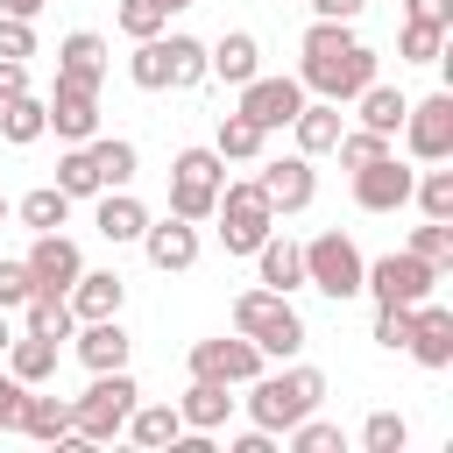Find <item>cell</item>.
Listing matches in <instances>:
<instances>
[{
  "mask_svg": "<svg viewBox=\"0 0 453 453\" xmlns=\"http://www.w3.org/2000/svg\"><path fill=\"white\" fill-rule=\"evenodd\" d=\"M354 99H361V127H375V134H396V127H403V106H411V99H403L396 85L368 78V85H361Z\"/></svg>",
  "mask_w": 453,
  "mask_h": 453,
  "instance_id": "f546056e",
  "label": "cell"
},
{
  "mask_svg": "<svg viewBox=\"0 0 453 453\" xmlns=\"http://www.w3.org/2000/svg\"><path fill=\"white\" fill-rule=\"evenodd\" d=\"M163 21H170V7L163 0H120V28L142 42V35H163Z\"/></svg>",
  "mask_w": 453,
  "mask_h": 453,
  "instance_id": "b9f144b4",
  "label": "cell"
},
{
  "mask_svg": "<svg viewBox=\"0 0 453 453\" xmlns=\"http://www.w3.org/2000/svg\"><path fill=\"white\" fill-rule=\"evenodd\" d=\"M0 134H7L14 149H28V142H42V134H50V106H42L35 92H21V99H7V106H0Z\"/></svg>",
  "mask_w": 453,
  "mask_h": 453,
  "instance_id": "4dcf8cb0",
  "label": "cell"
},
{
  "mask_svg": "<svg viewBox=\"0 0 453 453\" xmlns=\"http://www.w3.org/2000/svg\"><path fill=\"white\" fill-rule=\"evenodd\" d=\"M290 134H297V156H326V149L347 134V127H340V99H311V106H297Z\"/></svg>",
  "mask_w": 453,
  "mask_h": 453,
  "instance_id": "603a6c76",
  "label": "cell"
},
{
  "mask_svg": "<svg viewBox=\"0 0 453 453\" xmlns=\"http://www.w3.org/2000/svg\"><path fill=\"white\" fill-rule=\"evenodd\" d=\"M7 340H14V326H7V304H0V347H7Z\"/></svg>",
  "mask_w": 453,
  "mask_h": 453,
  "instance_id": "f5cc1de1",
  "label": "cell"
},
{
  "mask_svg": "<svg viewBox=\"0 0 453 453\" xmlns=\"http://www.w3.org/2000/svg\"><path fill=\"white\" fill-rule=\"evenodd\" d=\"M411 255H425L432 269H446V262H453V219H425V226H411Z\"/></svg>",
  "mask_w": 453,
  "mask_h": 453,
  "instance_id": "74e56055",
  "label": "cell"
},
{
  "mask_svg": "<svg viewBox=\"0 0 453 453\" xmlns=\"http://www.w3.org/2000/svg\"><path fill=\"white\" fill-rule=\"evenodd\" d=\"M411 184H418V170H403L396 156H375V163L354 170V205L361 212H396V205H411Z\"/></svg>",
  "mask_w": 453,
  "mask_h": 453,
  "instance_id": "7c38bea8",
  "label": "cell"
},
{
  "mask_svg": "<svg viewBox=\"0 0 453 453\" xmlns=\"http://www.w3.org/2000/svg\"><path fill=\"white\" fill-rule=\"evenodd\" d=\"M212 219H219V241H226V255H255V248L276 234V205L262 198V184H255V177H241V184H219V198H212Z\"/></svg>",
  "mask_w": 453,
  "mask_h": 453,
  "instance_id": "5b68a950",
  "label": "cell"
},
{
  "mask_svg": "<svg viewBox=\"0 0 453 453\" xmlns=\"http://www.w3.org/2000/svg\"><path fill=\"white\" fill-rule=\"evenodd\" d=\"M290 446H297V453H340V425H326V418H297V425H290Z\"/></svg>",
  "mask_w": 453,
  "mask_h": 453,
  "instance_id": "7bdbcfd3",
  "label": "cell"
},
{
  "mask_svg": "<svg viewBox=\"0 0 453 453\" xmlns=\"http://www.w3.org/2000/svg\"><path fill=\"white\" fill-rule=\"evenodd\" d=\"M326 403V375L319 368H283V375H255L248 382V418L262 432H290L297 418H311Z\"/></svg>",
  "mask_w": 453,
  "mask_h": 453,
  "instance_id": "7a4b0ae2",
  "label": "cell"
},
{
  "mask_svg": "<svg viewBox=\"0 0 453 453\" xmlns=\"http://www.w3.org/2000/svg\"><path fill=\"white\" fill-rule=\"evenodd\" d=\"M297 106H304V85H297V78H262V71H255V78L241 85V106H234V113H248L262 134H276V127L297 120Z\"/></svg>",
  "mask_w": 453,
  "mask_h": 453,
  "instance_id": "30bf717a",
  "label": "cell"
},
{
  "mask_svg": "<svg viewBox=\"0 0 453 453\" xmlns=\"http://www.w3.org/2000/svg\"><path fill=\"white\" fill-rule=\"evenodd\" d=\"M7 375L28 382V389L50 382V375H57V340H50V333H14V340H7Z\"/></svg>",
  "mask_w": 453,
  "mask_h": 453,
  "instance_id": "cb8c5ba5",
  "label": "cell"
},
{
  "mask_svg": "<svg viewBox=\"0 0 453 453\" xmlns=\"http://www.w3.org/2000/svg\"><path fill=\"white\" fill-rule=\"evenodd\" d=\"M92 226H99L113 248H120V241H142L149 205H142V198H127V184H120V191H106V198H99V219H92Z\"/></svg>",
  "mask_w": 453,
  "mask_h": 453,
  "instance_id": "484cf974",
  "label": "cell"
},
{
  "mask_svg": "<svg viewBox=\"0 0 453 453\" xmlns=\"http://www.w3.org/2000/svg\"><path fill=\"white\" fill-rule=\"evenodd\" d=\"M21 262H28V283H35V290H57V297H64V290L78 283V269H85V255H78L71 234H35V248H28Z\"/></svg>",
  "mask_w": 453,
  "mask_h": 453,
  "instance_id": "4fadbf2b",
  "label": "cell"
},
{
  "mask_svg": "<svg viewBox=\"0 0 453 453\" xmlns=\"http://www.w3.org/2000/svg\"><path fill=\"white\" fill-rule=\"evenodd\" d=\"M403 149L418 163H446L453 156V92H432V99L403 106Z\"/></svg>",
  "mask_w": 453,
  "mask_h": 453,
  "instance_id": "9c48e42d",
  "label": "cell"
},
{
  "mask_svg": "<svg viewBox=\"0 0 453 453\" xmlns=\"http://www.w3.org/2000/svg\"><path fill=\"white\" fill-rule=\"evenodd\" d=\"M375 78V50L347 35V21H311L304 28V64H297V85H311L319 99H354L361 85Z\"/></svg>",
  "mask_w": 453,
  "mask_h": 453,
  "instance_id": "6da1fadb",
  "label": "cell"
},
{
  "mask_svg": "<svg viewBox=\"0 0 453 453\" xmlns=\"http://www.w3.org/2000/svg\"><path fill=\"white\" fill-rule=\"evenodd\" d=\"M14 212H21V226H35V234H57V226L71 219V191H57V184H35V191H28Z\"/></svg>",
  "mask_w": 453,
  "mask_h": 453,
  "instance_id": "836d02e7",
  "label": "cell"
},
{
  "mask_svg": "<svg viewBox=\"0 0 453 453\" xmlns=\"http://www.w3.org/2000/svg\"><path fill=\"white\" fill-rule=\"evenodd\" d=\"M14 432L42 439V446H64V439H71V403H64V396H21Z\"/></svg>",
  "mask_w": 453,
  "mask_h": 453,
  "instance_id": "d4e9b609",
  "label": "cell"
},
{
  "mask_svg": "<svg viewBox=\"0 0 453 453\" xmlns=\"http://www.w3.org/2000/svg\"><path fill=\"white\" fill-rule=\"evenodd\" d=\"M361 446H368V453H403V446H411V425H403L396 411H375V418L361 425Z\"/></svg>",
  "mask_w": 453,
  "mask_h": 453,
  "instance_id": "f35d334b",
  "label": "cell"
},
{
  "mask_svg": "<svg viewBox=\"0 0 453 453\" xmlns=\"http://www.w3.org/2000/svg\"><path fill=\"white\" fill-rule=\"evenodd\" d=\"M425 368H446L453 361V311L446 304H432V297H418V311H411V340H403Z\"/></svg>",
  "mask_w": 453,
  "mask_h": 453,
  "instance_id": "e0dca14e",
  "label": "cell"
},
{
  "mask_svg": "<svg viewBox=\"0 0 453 453\" xmlns=\"http://www.w3.org/2000/svg\"><path fill=\"white\" fill-rule=\"evenodd\" d=\"M21 396H28V382L0 375V432H14V418H21Z\"/></svg>",
  "mask_w": 453,
  "mask_h": 453,
  "instance_id": "681fc988",
  "label": "cell"
},
{
  "mask_svg": "<svg viewBox=\"0 0 453 453\" xmlns=\"http://www.w3.org/2000/svg\"><path fill=\"white\" fill-rule=\"evenodd\" d=\"M411 198L425 205V219H453V170H425L411 184Z\"/></svg>",
  "mask_w": 453,
  "mask_h": 453,
  "instance_id": "8d00e7d4",
  "label": "cell"
},
{
  "mask_svg": "<svg viewBox=\"0 0 453 453\" xmlns=\"http://www.w3.org/2000/svg\"><path fill=\"white\" fill-rule=\"evenodd\" d=\"M191 375H205V382H255L262 375V347L248 340V333H234V340H198L191 347Z\"/></svg>",
  "mask_w": 453,
  "mask_h": 453,
  "instance_id": "8fae6325",
  "label": "cell"
},
{
  "mask_svg": "<svg viewBox=\"0 0 453 453\" xmlns=\"http://www.w3.org/2000/svg\"><path fill=\"white\" fill-rule=\"evenodd\" d=\"M411 311H418V304H382V311H375V340H382V347H403V340H411Z\"/></svg>",
  "mask_w": 453,
  "mask_h": 453,
  "instance_id": "f6af8a7d",
  "label": "cell"
},
{
  "mask_svg": "<svg viewBox=\"0 0 453 453\" xmlns=\"http://www.w3.org/2000/svg\"><path fill=\"white\" fill-rule=\"evenodd\" d=\"M0 57H35V28L14 21V14H0Z\"/></svg>",
  "mask_w": 453,
  "mask_h": 453,
  "instance_id": "bcb514c9",
  "label": "cell"
},
{
  "mask_svg": "<svg viewBox=\"0 0 453 453\" xmlns=\"http://www.w3.org/2000/svg\"><path fill=\"white\" fill-rule=\"evenodd\" d=\"M50 0H0V14H14V21H35Z\"/></svg>",
  "mask_w": 453,
  "mask_h": 453,
  "instance_id": "816d5d0a",
  "label": "cell"
},
{
  "mask_svg": "<svg viewBox=\"0 0 453 453\" xmlns=\"http://www.w3.org/2000/svg\"><path fill=\"white\" fill-rule=\"evenodd\" d=\"M411 64H439V50H446V28H432V21H403V42H396Z\"/></svg>",
  "mask_w": 453,
  "mask_h": 453,
  "instance_id": "ab89813d",
  "label": "cell"
},
{
  "mask_svg": "<svg viewBox=\"0 0 453 453\" xmlns=\"http://www.w3.org/2000/svg\"><path fill=\"white\" fill-rule=\"evenodd\" d=\"M57 191H71V198H99V170H92V156H85V142L57 163Z\"/></svg>",
  "mask_w": 453,
  "mask_h": 453,
  "instance_id": "d590c367",
  "label": "cell"
},
{
  "mask_svg": "<svg viewBox=\"0 0 453 453\" xmlns=\"http://www.w3.org/2000/svg\"><path fill=\"white\" fill-rule=\"evenodd\" d=\"M361 7H368V0H311V14H319V21H354Z\"/></svg>",
  "mask_w": 453,
  "mask_h": 453,
  "instance_id": "f907efd6",
  "label": "cell"
},
{
  "mask_svg": "<svg viewBox=\"0 0 453 453\" xmlns=\"http://www.w3.org/2000/svg\"><path fill=\"white\" fill-rule=\"evenodd\" d=\"M64 297H71V319H113L120 297H127V283H120L113 269H78V283H71Z\"/></svg>",
  "mask_w": 453,
  "mask_h": 453,
  "instance_id": "ffe728a7",
  "label": "cell"
},
{
  "mask_svg": "<svg viewBox=\"0 0 453 453\" xmlns=\"http://www.w3.org/2000/svg\"><path fill=\"white\" fill-rule=\"evenodd\" d=\"M0 219H7V198H0Z\"/></svg>",
  "mask_w": 453,
  "mask_h": 453,
  "instance_id": "11a10c76",
  "label": "cell"
},
{
  "mask_svg": "<svg viewBox=\"0 0 453 453\" xmlns=\"http://www.w3.org/2000/svg\"><path fill=\"white\" fill-rule=\"evenodd\" d=\"M28 333H50V340H71L78 333V319H71V297H57V290H28Z\"/></svg>",
  "mask_w": 453,
  "mask_h": 453,
  "instance_id": "e575fe53",
  "label": "cell"
},
{
  "mask_svg": "<svg viewBox=\"0 0 453 453\" xmlns=\"http://www.w3.org/2000/svg\"><path fill=\"white\" fill-rule=\"evenodd\" d=\"M142 248H149V262H156L163 276H170V269H191V262H198V219H177V212H170L163 226L149 219V226H142Z\"/></svg>",
  "mask_w": 453,
  "mask_h": 453,
  "instance_id": "2e32d148",
  "label": "cell"
},
{
  "mask_svg": "<svg viewBox=\"0 0 453 453\" xmlns=\"http://www.w3.org/2000/svg\"><path fill=\"white\" fill-rule=\"evenodd\" d=\"M361 248L333 226V234H319V241H304V283L311 290H326L333 304H347V297H361Z\"/></svg>",
  "mask_w": 453,
  "mask_h": 453,
  "instance_id": "52a82bcc",
  "label": "cell"
},
{
  "mask_svg": "<svg viewBox=\"0 0 453 453\" xmlns=\"http://www.w3.org/2000/svg\"><path fill=\"white\" fill-rule=\"evenodd\" d=\"M255 262H262V283L283 290V297L304 283V248H297V241H276V234H269V241L255 248Z\"/></svg>",
  "mask_w": 453,
  "mask_h": 453,
  "instance_id": "83f0119b",
  "label": "cell"
},
{
  "mask_svg": "<svg viewBox=\"0 0 453 453\" xmlns=\"http://www.w3.org/2000/svg\"><path fill=\"white\" fill-rule=\"evenodd\" d=\"M262 71V42L248 35V28H234V35H219L212 50H205V78H226V85H248Z\"/></svg>",
  "mask_w": 453,
  "mask_h": 453,
  "instance_id": "d6986e66",
  "label": "cell"
},
{
  "mask_svg": "<svg viewBox=\"0 0 453 453\" xmlns=\"http://www.w3.org/2000/svg\"><path fill=\"white\" fill-rule=\"evenodd\" d=\"M262 142H269V134H262L248 113H219V134H212V149H219L226 163H255V156H262Z\"/></svg>",
  "mask_w": 453,
  "mask_h": 453,
  "instance_id": "d6a6232c",
  "label": "cell"
},
{
  "mask_svg": "<svg viewBox=\"0 0 453 453\" xmlns=\"http://www.w3.org/2000/svg\"><path fill=\"white\" fill-rule=\"evenodd\" d=\"M226 411H234L226 382H205V375H191V389L177 396V418H184V432H219V425H226Z\"/></svg>",
  "mask_w": 453,
  "mask_h": 453,
  "instance_id": "7402d4cb",
  "label": "cell"
},
{
  "mask_svg": "<svg viewBox=\"0 0 453 453\" xmlns=\"http://www.w3.org/2000/svg\"><path fill=\"white\" fill-rule=\"evenodd\" d=\"M219 184H226V156L219 149H177V163H170V212L177 219H212Z\"/></svg>",
  "mask_w": 453,
  "mask_h": 453,
  "instance_id": "8992f818",
  "label": "cell"
},
{
  "mask_svg": "<svg viewBox=\"0 0 453 453\" xmlns=\"http://www.w3.org/2000/svg\"><path fill=\"white\" fill-rule=\"evenodd\" d=\"M198 78H205V42L198 35H163V85L191 92Z\"/></svg>",
  "mask_w": 453,
  "mask_h": 453,
  "instance_id": "4316f807",
  "label": "cell"
},
{
  "mask_svg": "<svg viewBox=\"0 0 453 453\" xmlns=\"http://www.w3.org/2000/svg\"><path fill=\"white\" fill-rule=\"evenodd\" d=\"M234 333H248L262 354H283V361L304 347V319H297V311H290V297H283V290H269V283L234 297Z\"/></svg>",
  "mask_w": 453,
  "mask_h": 453,
  "instance_id": "277c9868",
  "label": "cell"
},
{
  "mask_svg": "<svg viewBox=\"0 0 453 453\" xmlns=\"http://www.w3.org/2000/svg\"><path fill=\"white\" fill-rule=\"evenodd\" d=\"M127 333H120V311L113 319H78V361L99 375V368H127Z\"/></svg>",
  "mask_w": 453,
  "mask_h": 453,
  "instance_id": "ac0fdd59",
  "label": "cell"
},
{
  "mask_svg": "<svg viewBox=\"0 0 453 453\" xmlns=\"http://www.w3.org/2000/svg\"><path fill=\"white\" fill-rule=\"evenodd\" d=\"M85 156H92V170H99V191H120V184L134 177V142H120V134L85 142Z\"/></svg>",
  "mask_w": 453,
  "mask_h": 453,
  "instance_id": "1f68e13d",
  "label": "cell"
},
{
  "mask_svg": "<svg viewBox=\"0 0 453 453\" xmlns=\"http://www.w3.org/2000/svg\"><path fill=\"white\" fill-rule=\"evenodd\" d=\"M21 92H28V64H21V57H0V106L21 99Z\"/></svg>",
  "mask_w": 453,
  "mask_h": 453,
  "instance_id": "c3c4849f",
  "label": "cell"
},
{
  "mask_svg": "<svg viewBox=\"0 0 453 453\" xmlns=\"http://www.w3.org/2000/svg\"><path fill=\"white\" fill-rule=\"evenodd\" d=\"M333 149H340V163H347V170H361V163L389 156V134H375V127H354V134H340Z\"/></svg>",
  "mask_w": 453,
  "mask_h": 453,
  "instance_id": "60d3db41",
  "label": "cell"
},
{
  "mask_svg": "<svg viewBox=\"0 0 453 453\" xmlns=\"http://www.w3.org/2000/svg\"><path fill=\"white\" fill-rule=\"evenodd\" d=\"M57 78H71V85H92V92H99V78H106V42H99L92 28L64 35V42H57Z\"/></svg>",
  "mask_w": 453,
  "mask_h": 453,
  "instance_id": "44dd1931",
  "label": "cell"
},
{
  "mask_svg": "<svg viewBox=\"0 0 453 453\" xmlns=\"http://www.w3.org/2000/svg\"><path fill=\"white\" fill-rule=\"evenodd\" d=\"M28 290H35V283H28V262L0 255V304H7V311H21V304H28Z\"/></svg>",
  "mask_w": 453,
  "mask_h": 453,
  "instance_id": "ee69618b",
  "label": "cell"
},
{
  "mask_svg": "<svg viewBox=\"0 0 453 453\" xmlns=\"http://www.w3.org/2000/svg\"><path fill=\"white\" fill-rule=\"evenodd\" d=\"M120 432H127L134 446H177V432H184V418H177V403H134Z\"/></svg>",
  "mask_w": 453,
  "mask_h": 453,
  "instance_id": "f1b7e54d",
  "label": "cell"
},
{
  "mask_svg": "<svg viewBox=\"0 0 453 453\" xmlns=\"http://www.w3.org/2000/svg\"><path fill=\"white\" fill-rule=\"evenodd\" d=\"M42 106H50V127H57L64 142H92V134H99V92H92V85L57 78V92H50Z\"/></svg>",
  "mask_w": 453,
  "mask_h": 453,
  "instance_id": "9a60e30c",
  "label": "cell"
},
{
  "mask_svg": "<svg viewBox=\"0 0 453 453\" xmlns=\"http://www.w3.org/2000/svg\"><path fill=\"white\" fill-rule=\"evenodd\" d=\"M403 21H432V28H453V0H403Z\"/></svg>",
  "mask_w": 453,
  "mask_h": 453,
  "instance_id": "7dc6e473",
  "label": "cell"
},
{
  "mask_svg": "<svg viewBox=\"0 0 453 453\" xmlns=\"http://www.w3.org/2000/svg\"><path fill=\"white\" fill-rule=\"evenodd\" d=\"M262 198L276 205V212H304L311 198H319V177H311V156H276V163H262Z\"/></svg>",
  "mask_w": 453,
  "mask_h": 453,
  "instance_id": "5bb4252c",
  "label": "cell"
},
{
  "mask_svg": "<svg viewBox=\"0 0 453 453\" xmlns=\"http://www.w3.org/2000/svg\"><path fill=\"white\" fill-rule=\"evenodd\" d=\"M163 7H170V14H177V7H191V0H163Z\"/></svg>",
  "mask_w": 453,
  "mask_h": 453,
  "instance_id": "db71d44e",
  "label": "cell"
},
{
  "mask_svg": "<svg viewBox=\"0 0 453 453\" xmlns=\"http://www.w3.org/2000/svg\"><path fill=\"white\" fill-rule=\"evenodd\" d=\"M432 283H439V269L425 255H411V248L361 269V290H375V304H418V297H432Z\"/></svg>",
  "mask_w": 453,
  "mask_h": 453,
  "instance_id": "ba28073f",
  "label": "cell"
},
{
  "mask_svg": "<svg viewBox=\"0 0 453 453\" xmlns=\"http://www.w3.org/2000/svg\"><path fill=\"white\" fill-rule=\"evenodd\" d=\"M134 375L127 368H99L92 375V389L85 396H71V439L78 446H99V439H113L120 425H127V411H134Z\"/></svg>",
  "mask_w": 453,
  "mask_h": 453,
  "instance_id": "3957f363",
  "label": "cell"
}]
</instances>
